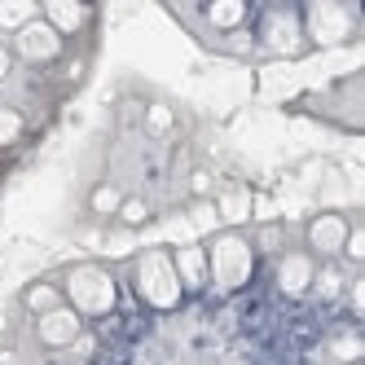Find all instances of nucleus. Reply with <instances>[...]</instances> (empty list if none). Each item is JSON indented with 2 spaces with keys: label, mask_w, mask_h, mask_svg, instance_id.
Wrapping results in <instances>:
<instances>
[{
  "label": "nucleus",
  "mask_w": 365,
  "mask_h": 365,
  "mask_svg": "<svg viewBox=\"0 0 365 365\" xmlns=\"http://www.w3.org/2000/svg\"><path fill=\"white\" fill-rule=\"evenodd\" d=\"M356 31V14L348 5H312L304 14V36L308 44H339Z\"/></svg>",
  "instance_id": "obj_8"
},
{
  "label": "nucleus",
  "mask_w": 365,
  "mask_h": 365,
  "mask_svg": "<svg viewBox=\"0 0 365 365\" xmlns=\"http://www.w3.org/2000/svg\"><path fill=\"white\" fill-rule=\"evenodd\" d=\"M9 71H14V53H9V44L0 40V84L9 80Z\"/></svg>",
  "instance_id": "obj_25"
},
{
  "label": "nucleus",
  "mask_w": 365,
  "mask_h": 365,
  "mask_svg": "<svg viewBox=\"0 0 365 365\" xmlns=\"http://www.w3.org/2000/svg\"><path fill=\"white\" fill-rule=\"evenodd\" d=\"M9 53H14V62H22V66H53V62L66 53V40L48 27L44 18H36V22H27L22 31L9 36Z\"/></svg>",
  "instance_id": "obj_5"
},
{
  "label": "nucleus",
  "mask_w": 365,
  "mask_h": 365,
  "mask_svg": "<svg viewBox=\"0 0 365 365\" xmlns=\"http://www.w3.org/2000/svg\"><path fill=\"white\" fill-rule=\"evenodd\" d=\"M348 365H361V361H348Z\"/></svg>",
  "instance_id": "obj_26"
},
{
  "label": "nucleus",
  "mask_w": 365,
  "mask_h": 365,
  "mask_svg": "<svg viewBox=\"0 0 365 365\" xmlns=\"http://www.w3.org/2000/svg\"><path fill=\"white\" fill-rule=\"evenodd\" d=\"M312 273H317V259L308 251H286L277 255V291L286 299H304L312 291Z\"/></svg>",
  "instance_id": "obj_9"
},
{
  "label": "nucleus",
  "mask_w": 365,
  "mask_h": 365,
  "mask_svg": "<svg viewBox=\"0 0 365 365\" xmlns=\"http://www.w3.org/2000/svg\"><path fill=\"white\" fill-rule=\"evenodd\" d=\"M216 216H220V225L225 229H238L247 216H251V190H242V185H225V190H216Z\"/></svg>",
  "instance_id": "obj_13"
},
{
  "label": "nucleus",
  "mask_w": 365,
  "mask_h": 365,
  "mask_svg": "<svg viewBox=\"0 0 365 365\" xmlns=\"http://www.w3.org/2000/svg\"><path fill=\"white\" fill-rule=\"evenodd\" d=\"M18 133H22V115H18L14 106H0V150L14 145V141H18Z\"/></svg>",
  "instance_id": "obj_22"
},
{
  "label": "nucleus",
  "mask_w": 365,
  "mask_h": 365,
  "mask_svg": "<svg viewBox=\"0 0 365 365\" xmlns=\"http://www.w3.org/2000/svg\"><path fill=\"white\" fill-rule=\"evenodd\" d=\"M207 251V277H212L220 291H238L251 282L255 273V247L242 229H220L212 233V242H202Z\"/></svg>",
  "instance_id": "obj_2"
},
{
  "label": "nucleus",
  "mask_w": 365,
  "mask_h": 365,
  "mask_svg": "<svg viewBox=\"0 0 365 365\" xmlns=\"http://www.w3.org/2000/svg\"><path fill=\"white\" fill-rule=\"evenodd\" d=\"M251 247H255V255H286L291 247H286V225L282 220H269V225H259L255 229V238H251Z\"/></svg>",
  "instance_id": "obj_18"
},
{
  "label": "nucleus",
  "mask_w": 365,
  "mask_h": 365,
  "mask_svg": "<svg viewBox=\"0 0 365 365\" xmlns=\"http://www.w3.org/2000/svg\"><path fill=\"white\" fill-rule=\"evenodd\" d=\"M326 352H330V361L348 365V361H361V356H365V344H361V334H356V330H339V334H330Z\"/></svg>",
  "instance_id": "obj_20"
},
{
  "label": "nucleus",
  "mask_w": 365,
  "mask_h": 365,
  "mask_svg": "<svg viewBox=\"0 0 365 365\" xmlns=\"http://www.w3.org/2000/svg\"><path fill=\"white\" fill-rule=\"evenodd\" d=\"M339 259H344V269H348V273H361V264H365V229H361V220H352V229H348V238H344V251H339Z\"/></svg>",
  "instance_id": "obj_21"
},
{
  "label": "nucleus",
  "mask_w": 365,
  "mask_h": 365,
  "mask_svg": "<svg viewBox=\"0 0 365 365\" xmlns=\"http://www.w3.org/2000/svg\"><path fill=\"white\" fill-rule=\"evenodd\" d=\"M119 202H123V190L115 185V180H97V185L88 190V216L101 220V225H110L115 212H119Z\"/></svg>",
  "instance_id": "obj_16"
},
{
  "label": "nucleus",
  "mask_w": 365,
  "mask_h": 365,
  "mask_svg": "<svg viewBox=\"0 0 365 365\" xmlns=\"http://www.w3.org/2000/svg\"><path fill=\"white\" fill-rule=\"evenodd\" d=\"M251 40H255V53H264V58H299L308 48L304 14L291 5H273V9L259 14V27Z\"/></svg>",
  "instance_id": "obj_3"
},
{
  "label": "nucleus",
  "mask_w": 365,
  "mask_h": 365,
  "mask_svg": "<svg viewBox=\"0 0 365 365\" xmlns=\"http://www.w3.org/2000/svg\"><path fill=\"white\" fill-rule=\"evenodd\" d=\"M40 18H44L62 40H71L75 31H84L88 22H93V9H88V5H62V0H48V5H40Z\"/></svg>",
  "instance_id": "obj_12"
},
{
  "label": "nucleus",
  "mask_w": 365,
  "mask_h": 365,
  "mask_svg": "<svg viewBox=\"0 0 365 365\" xmlns=\"http://www.w3.org/2000/svg\"><path fill=\"white\" fill-rule=\"evenodd\" d=\"M88 326H84V317L75 308H53V312H44V317H36V326H31V334H36V348H44V352H71V344L80 339Z\"/></svg>",
  "instance_id": "obj_7"
},
{
  "label": "nucleus",
  "mask_w": 365,
  "mask_h": 365,
  "mask_svg": "<svg viewBox=\"0 0 365 365\" xmlns=\"http://www.w3.org/2000/svg\"><path fill=\"white\" fill-rule=\"evenodd\" d=\"M133 286H137V295L159 312H172L180 304V295H185L176 273H172V251H141L133 259Z\"/></svg>",
  "instance_id": "obj_4"
},
{
  "label": "nucleus",
  "mask_w": 365,
  "mask_h": 365,
  "mask_svg": "<svg viewBox=\"0 0 365 365\" xmlns=\"http://www.w3.org/2000/svg\"><path fill=\"white\" fill-rule=\"evenodd\" d=\"M348 229H352V216H344V212H317L304 225V251L317 259V264H322V259H339Z\"/></svg>",
  "instance_id": "obj_6"
},
{
  "label": "nucleus",
  "mask_w": 365,
  "mask_h": 365,
  "mask_svg": "<svg viewBox=\"0 0 365 365\" xmlns=\"http://www.w3.org/2000/svg\"><path fill=\"white\" fill-rule=\"evenodd\" d=\"M190 194H194V202L198 198H216V176L207 172V168H194L190 172Z\"/></svg>",
  "instance_id": "obj_24"
},
{
  "label": "nucleus",
  "mask_w": 365,
  "mask_h": 365,
  "mask_svg": "<svg viewBox=\"0 0 365 365\" xmlns=\"http://www.w3.org/2000/svg\"><path fill=\"white\" fill-rule=\"evenodd\" d=\"M150 220H154L150 198H145V194H123V202H119V212H115L110 225H119L123 233H137V229H145Z\"/></svg>",
  "instance_id": "obj_15"
},
{
  "label": "nucleus",
  "mask_w": 365,
  "mask_h": 365,
  "mask_svg": "<svg viewBox=\"0 0 365 365\" xmlns=\"http://www.w3.org/2000/svg\"><path fill=\"white\" fill-rule=\"evenodd\" d=\"M36 18H40V5H31V0H0V31L5 36L22 31Z\"/></svg>",
  "instance_id": "obj_17"
},
{
  "label": "nucleus",
  "mask_w": 365,
  "mask_h": 365,
  "mask_svg": "<svg viewBox=\"0 0 365 365\" xmlns=\"http://www.w3.org/2000/svg\"><path fill=\"white\" fill-rule=\"evenodd\" d=\"M18 304L27 308L31 317H44V312H53V308H62V304H66V295H62V282H58V277H36V282H27V286H22Z\"/></svg>",
  "instance_id": "obj_11"
},
{
  "label": "nucleus",
  "mask_w": 365,
  "mask_h": 365,
  "mask_svg": "<svg viewBox=\"0 0 365 365\" xmlns=\"http://www.w3.org/2000/svg\"><path fill=\"white\" fill-rule=\"evenodd\" d=\"M172 273H176V282H180V291H202L207 282V251H202V242H190V247H176L172 251Z\"/></svg>",
  "instance_id": "obj_10"
},
{
  "label": "nucleus",
  "mask_w": 365,
  "mask_h": 365,
  "mask_svg": "<svg viewBox=\"0 0 365 365\" xmlns=\"http://www.w3.org/2000/svg\"><path fill=\"white\" fill-rule=\"evenodd\" d=\"M190 220H194L198 229H216V225H220V216H216V202H212V198H198V202H190Z\"/></svg>",
  "instance_id": "obj_23"
},
{
  "label": "nucleus",
  "mask_w": 365,
  "mask_h": 365,
  "mask_svg": "<svg viewBox=\"0 0 365 365\" xmlns=\"http://www.w3.org/2000/svg\"><path fill=\"white\" fill-rule=\"evenodd\" d=\"M62 295H66V308H75L80 317H110L115 304H119V282L110 269L93 264V259H84V264H71L62 273Z\"/></svg>",
  "instance_id": "obj_1"
},
{
  "label": "nucleus",
  "mask_w": 365,
  "mask_h": 365,
  "mask_svg": "<svg viewBox=\"0 0 365 365\" xmlns=\"http://www.w3.org/2000/svg\"><path fill=\"white\" fill-rule=\"evenodd\" d=\"M348 269L344 264H339V259H322V264H317V273H312V291L308 295H322V299H339V295H344L348 291Z\"/></svg>",
  "instance_id": "obj_14"
},
{
  "label": "nucleus",
  "mask_w": 365,
  "mask_h": 365,
  "mask_svg": "<svg viewBox=\"0 0 365 365\" xmlns=\"http://www.w3.org/2000/svg\"><path fill=\"white\" fill-rule=\"evenodd\" d=\"M141 128H145V137H168L176 128V110L168 106V101H150V106L141 110Z\"/></svg>",
  "instance_id": "obj_19"
}]
</instances>
